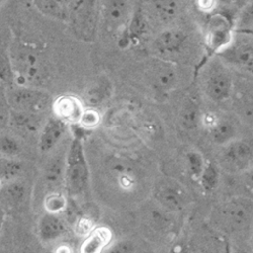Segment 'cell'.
<instances>
[{
  "mask_svg": "<svg viewBox=\"0 0 253 253\" xmlns=\"http://www.w3.org/2000/svg\"><path fill=\"white\" fill-rule=\"evenodd\" d=\"M232 34L228 23L222 16H216L209 23L207 32V44L214 51L223 50L232 41Z\"/></svg>",
  "mask_w": 253,
  "mask_h": 253,
  "instance_id": "obj_6",
  "label": "cell"
},
{
  "mask_svg": "<svg viewBox=\"0 0 253 253\" xmlns=\"http://www.w3.org/2000/svg\"><path fill=\"white\" fill-rule=\"evenodd\" d=\"M147 31V22L145 15L139 9L132 13V16L126 28V35L129 39L130 43H137Z\"/></svg>",
  "mask_w": 253,
  "mask_h": 253,
  "instance_id": "obj_14",
  "label": "cell"
},
{
  "mask_svg": "<svg viewBox=\"0 0 253 253\" xmlns=\"http://www.w3.org/2000/svg\"><path fill=\"white\" fill-rule=\"evenodd\" d=\"M101 16L109 32L124 34L132 16L131 5L128 0H102Z\"/></svg>",
  "mask_w": 253,
  "mask_h": 253,
  "instance_id": "obj_4",
  "label": "cell"
},
{
  "mask_svg": "<svg viewBox=\"0 0 253 253\" xmlns=\"http://www.w3.org/2000/svg\"><path fill=\"white\" fill-rule=\"evenodd\" d=\"M58 105H59L60 114L64 118L69 120L80 119L82 114L80 110V104L74 98H70V97L62 98Z\"/></svg>",
  "mask_w": 253,
  "mask_h": 253,
  "instance_id": "obj_21",
  "label": "cell"
},
{
  "mask_svg": "<svg viewBox=\"0 0 253 253\" xmlns=\"http://www.w3.org/2000/svg\"><path fill=\"white\" fill-rule=\"evenodd\" d=\"M176 82L175 72L170 68L159 70L154 77V86L159 91H167L174 86Z\"/></svg>",
  "mask_w": 253,
  "mask_h": 253,
  "instance_id": "obj_19",
  "label": "cell"
},
{
  "mask_svg": "<svg viewBox=\"0 0 253 253\" xmlns=\"http://www.w3.org/2000/svg\"><path fill=\"white\" fill-rule=\"evenodd\" d=\"M228 218L235 225H242L248 218L246 208L242 205H233L228 210Z\"/></svg>",
  "mask_w": 253,
  "mask_h": 253,
  "instance_id": "obj_25",
  "label": "cell"
},
{
  "mask_svg": "<svg viewBox=\"0 0 253 253\" xmlns=\"http://www.w3.org/2000/svg\"><path fill=\"white\" fill-rule=\"evenodd\" d=\"M199 110L195 103H188L182 113V124L186 129H195L198 124Z\"/></svg>",
  "mask_w": 253,
  "mask_h": 253,
  "instance_id": "obj_24",
  "label": "cell"
},
{
  "mask_svg": "<svg viewBox=\"0 0 253 253\" xmlns=\"http://www.w3.org/2000/svg\"><path fill=\"white\" fill-rule=\"evenodd\" d=\"M199 179L206 192L213 191L219 183V173L216 169V167L212 163L205 165Z\"/></svg>",
  "mask_w": 253,
  "mask_h": 253,
  "instance_id": "obj_20",
  "label": "cell"
},
{
  "mask_svg": "<svg viewBox=\"0 0 253 253\" xmlns=\"http://www.w3.org/2000/svg\"><path fill=\"white\" fill-rule=\"evenodd\" d=\"M157 198L165 208L170 210H179L184 204L182 192L179 188L171 185L162 188L157 194Z\"/></svg>",
  "mask_w": 253,
  "mask_h": 253,
  "instance_id": "obj_15",
  "label": "cell"
},
{
  "mask_svg": "<svg viewBox=\"0 0 253 253\" xmlns=\"http://www.w3.org/2000/svg\"><path fill=\"white\" fill-rule=\"evenodd\" d=\"M234 126L228 122H221L216 125L212 131V137L218 144L227 143L230 139L233 138Z\"/></svg>",
  "mask_w": 253,
  "mask_h": 253,
  "instance_id": "obj_22",
  "label": "cell"
},
{
  "mask_svg": "<svg viewBox=\"0 0 253 253\" xmlns=\"http://www.w3.org/2000/svg\"><path fill=\"white\" fill-rule=\"evenodd\" d=\"M66 126L61 120L52 119L48 122L40 139V150L48 152L52 150L64 135Z\"/></svg>",
  "mask_w": 253,
  "mask_h": 253,
  "instance_id": "obj_10",
  "label": "cell"
},
{
  "mask_svg": "<svg viewBox=\"0 0 253 253\" xmlns=\"http://www.w3.org/2000/svg\"><path fill=\"white\" fill-rule=\"evenodd\" d=\"M10 65L19 75V78L30 83H39L45 76L39 54L31 47L22 44L13 45L9 50Z\"/></svg>",
  "mask_w": 253,
  "mask_h": 253,
  "instance_id": "obj_1",
  "label": "cell"
},
{
  "mask_svg": "<svg viewBox=\"0 0 253 253\" xmlns=\"http://www.w3.org/2000/svg\"><path fill=\"white\" fill-rule=\"evenodd\" d=\"M63 168H64V165L62 164V161L60 158L54 159V161H52L50 163V165L47 168V174H46V178L47 180L51 183H58L59 180L62 177V173H63Z\"/></svg>",
  "mask_w": 253,
  "mask_h": 253,
  "instance_id": "obj_26",
  "label": "cell"
},
{
  "mask_svg": "<svg viewBox=\"0 0 253 253\" xmlns=\"http://www.w3.org/2000/svg\"><path fill=\"white\" fill-rule=\"evenodd\" d=\"M156 15L163 23H169L175 18L178 11L176 0H153Z\"/></svg>",
  "mask_w": 253,
  "mask_h": 253,
  "instance_id": "obj_17",
  "label": "cell"
},
{
  "mask_svg": "<svg viewBox=\"0 0 253 253\" xmlns=\"http://www.w3.org/2000/svg\"><path fill=\"white\" fill-rule=\"evenodd\" d=\"M49 208L50 210L52 211H60L62 209L65 208V202H64V199H62L60 197H55V198H52L50 201H49Z\"/></svg>",
  "mask_w": 253,
  "mask_h": 253,
  "instance_id": "obj_32",
  "label": "cell"
},
{
  "mask_svg": "<svg viewBox=\"0 0 253 253\" xmlns=\"http://www.w3.org/2000/svg\"><path fill=\"white\" fill-rule=\"evenodd\" d=\"M108 167L112 173L121 177L122 181L126 180L129 183L130 180H132L133 167L129 161H126V159L122 157H112L109 160Z\"/></svg>",
  "mask_w": 253,
  "mask_h": 253,
  "instance_id": "obj_18",
  "label": "cell"
},
{
  "mask_svg": "<svg viewBox=\"0 0 253 253\" xmlns=\"http://www.w3.org/2000/svg\"><path fill=\"white\" fill-rule=\"evenodd\" d=\"M231 87L232 83L228 74L219 70L211 73L207 80V92L215 101L226 99L230 95Z\"/></svg>",
  "mask_w": 253,
  "mask_h": 253,
  "instance_id": "obj_9",
  "label": "cell"
},
{
  "mask_svg": "<svg viewBox=\"0 0 253 253\" xmlns=\"http://www.w3.org/2000/svg\"><path fill=\"white\" fill-rule=\"evenodd\" d=\"M201 6L203 8H210L211 5L213 4V0H201Z\"/></svg>",
  "mask_w": 253,
  "mask_h": 253,
  "instance_id": "obj_34",
  "label": "cell"
},
{
  "mask_svg": "<svg viewBox=\"0 0 253 253\" xmlns=\"http://www.w3.org/2000/svg\"><path fill=\"white\" fill-rule=\"evenodd\" d=\"M186 35L181 30H167L158 35L154 46L161 54H175L181 50Z\"/></svg>",
  "mask_w": 253,
  "mask_h": 253,
  "instance_id": "obj_8",
  "label": "cell"
},
{
  "mask_svg": "<svg viewBox=\"0 0 253 253\" xmlns=\"http://www.w3.org/2000/svg\"><path fill=\"white\" fill-rule=\"evenodd\" d=\"M34 5L43 14L66 20L69 17V9L64 0H32Z\"/></svg>",
  "mask_w": 253,
  "mask_h": 253,
  "instance_id": "obj_12",
  "label": "cell"
},
{
  "mask_svg": "<svg viewBox=\"0 0 253 253\" xmlns=\"http://www.w3.org/2000/svg\"><path fill=\"white\" fill-rule=\"evenodd\" d=\"M73 24L84 38H89L94 32L95 3L94 0H76L69 8Z\"/></svg>",
  "mask_w": 253,
  "mask_h": 253,
  "instance_id": "obj_5",
  "label": "cell"
},
{
  "mask_svg": "<svg viewBox=\"0 0 253 253\" xmlns=\"http://www.w3.org/2000/svg\"><path fill=\"white\" fill-rule=\"evenodd\" d=\"M224 57L234 64L251 70L252 67V45L249 44V41L239 40L236 43H233V40L231 43L224 48L223 50Z\"/></svg>",
  "mask_w": 253,
  "mask_h": 253,
  "instance_id": "obj_7",
  "label": "cell"
},
{
  "mask_svg": "<svg viewBox=\"0 0 253 253\" xmlns=\"http://www.w3.org/2000/svg\"><path fill=\"white\" fill-rule=\"evenodd\" d=\"M251 156V148L243 142L231 144L226 151V158L233 164L243 166L248 163Z\"/></svg>",
  "mask_w": 253,
  "mask_h": 253,
  "instance_id": "obj_16",
  "label": "cell"
},
{
  "mask_svg": "<svg viewBox=\"0 0 253 253\" xmlns=\"http://www.w3.org/2000/svg\"><path fill=\"white\" fill-rule=\"evenodd\" d=\"M7 1V0H0V7H2L3 4Z\"/></svg>",
  "mask_w": 253,
  "mask_h": 253,
  "instance_id": "obj_37",
  "label": "cell"
},
{
  "mask_svg": "<svg viewBox=\"0 0 253 253\" xmlns=\"http://www.w3.org/2000/svg\"><path fill=\"white\" fill-rule=\"evenodd\" d=\"M8 120V110H7V98L0 91V130L3 129Z\"/></svg>",
  "mask_w": 253,
  "mask_h": 253,
  "instance_id": "obj_30",
  "label": "cell"
},
{
  "mask_svg": "<svg viewBox=\"0 0 253 253\" xmlns=\"http://www.w3.org/2000/svg\"><path fill=\"white\" fill-rule=\"evenodd\" d=\"M75 1H76V0H64V2L66 3V5H67L68 9L71 7V5H72Z\"/></svg>",
  "mask_w": 253,
  "mask_h": 253,
  "instance_id": "obj_36",
  "label": "cell"
},
{
  "mask_svg": "<svg viewBox=\"0 0 253 253\" xmlns=\"http://www.w3.org/2000/svg\"><path fill=\"white\" fill-rule=\"evenodd\" d=\"M5 194L11 202L17 203L24 199L26 195V189L22 183H12L7 187Z\"/></svg>",
  "mask_w": 253,
  "mask_h": 253,
  "instance_id": "obj_29",
  "label": "cell"
},
{
  "mask_svg": "<svg viewBox=\"0 0 253 253\" xmlns=\"http://www.w3.org/2000/svg\"><path fill=\"white\" fill-rule=\"evenodd\" d=\"M65 231L63 222L54 215H47L43 217L39 224V234L45 241L57 239Z\"/></svg>",
  "mask_w": 253,
  "mask_h": 253,
  "instance_id": "obj_13",
  "label": "cell"
},
{
  "mask_svg": "<svg viewBox=\"0 0 253 253\" xmlns=\"http://www.w3.org/2000/svg\"><path fill=\"white\" fill-rule=\"evenodd\" d=\"M80 120H81L82 124L85 126H93L98 123L99 118H98V115L95 112L88 111L86 113L81 114Z\"/></svg>",
  "mask_w": 253,
  "mask_h": 253,
  "instance_id": "obj_31",
  "label": "cell"
},
{
  "mask_svg": "<svg viewBox=\"0 0 253 253\" xmlns=\"http://www.w3.org/2000/svg\"><path fill=\"white\" fill-rule=\"evenodd\" d=\"M188 172L192 178L198 180L204 169V160L200 153L198 152H189L186 155Z\"/></svg>",
  "mask_w": 253,
  "mask_h": 253,
  "instance_id": "obj_23",
  "label": "cell"
},
{
  "mask_svg": "<svg viewBox=\"0 0 253 253\" xmlns=\"http://www.w3.org/2000/svg\"><path fill=\"white\" fill-rule=\"evenodd\" d=\"M112 240V232L107 227H99L93 230L87 239L84 241L81 251L85 253H94L100 251Z\"/></svg>",
  "mask_w": 253,
  "mask_h": 253,
  "instance_id": "obj_11",
  "label": "cell"
},
{
  "mask_svg": "<svg viewBox=\"0 0 253 253\" xmlns=\"http://www.w3.org/2000/svg\"><path fill=\"white\" fill-rule=\"evenodd\" d=\"M3 221H4V212H3V209H2L1 205H0V229H1V227H2Z\"/></svg>",
  "mask_w": 253,
  "mask_h": 253,
  "instance_id": "obj_35",
  "label": "cell"
},
{
  "mask_svg": "<svg viewBox=\"0 0 253 253\" xmlns=\"http://www.w3.org/2000/svg\"><path fill=\"white\" fill-rule=\"evenodd\" d=\"M22 169V167L14 161L3 160L0 162V177L11 178L14 177Z\"/></svg>",
  "mask_w": 253,
  "mask_h": 253,
  "instance_id": "obj_27",
  "label": "cell"
},
{
  "mask_svg": "<svg viewBox=\"0 0 253 253\" xmlns=\"http://www.w3.org/2000/svg\"><path fill=\"white\" fill-rule=\"evenodd\" d=\"M19 151V146L17 142L9 136L0 137V152L12 156L17 154Z\"/></svg>",
  "mask_w": 253,
  "mask_h": 253,
  "instance_id": "obj_28",
  "label": "cell"
},
{
  "mask_svg": "<svg viewBox=\"0 0 253 253\" xmlns=\"http://www.w3.org/2000/svg\"><path fill=\"white\" fill-rule=\"evenodd\" d=\"M132 249L131 245L129 243H121V244H118L115 248H114V252H128Z\"/></svg>",
  "mask_w": 253,
  "mask_h": 253,
  "instance_id": "obj_33",
  "label": "cell"
},
{
  "mask_svg": "<svg viewBox=\"0 0 253 253\" xmlns=\"http://www.w3.org/2000/svg\"><path fill=\"white\" fill-rule=\"evenodd\" d=\"M6 98L7 102L15 111L30 115L44 112L50 103L49 94L27 88L14 90Z\"/></svg>",
  "mask_w": 253,
  "mask_h": 253,
  "instance_id": "obj_3",
  "label": "cell"
},
{
  "mask_svg": "<svg viewBox=\"0 0 253 253\" xmlns=\"http://www.w3.org/2000/svg\"><path fill=\"white\" fill-rule=\"evenodd\" d=\"M88 165L80 140L72 142L67 158L66 181L70 193L79 194L88 183Z\"/></svg>",
  "mask_w": 253,
  "mask_h": 253,
  "instance_id": "obj_2",
  "label": "cell"
}]
</instances>
